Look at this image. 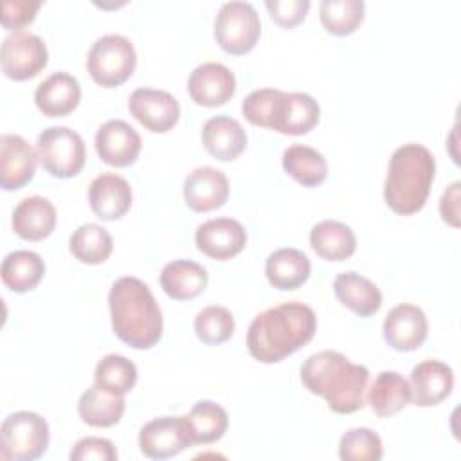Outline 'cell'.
<instances>
[{"label":"cell","mask_w":461,"mask_h":461,"mask_svg":"<svg viewBox=\"0 0 461 461\" xmlns=\"http://www.w3.org/2000/svg\"><path fill=\"white\" fill-rule=\"evenodd\" d=\"M317 330L315 312L299 301L281 303L258 313L247 330L249 353L276 364L308 344Z\"/></svg>","instance_id":"cell-1"},{"label":"cell","mask_w":461,"mask_h":461,"mask_svg":"<svg viewBox=\"0 0 461 461\" xmlns=\"http://www.w3.org/2000/svg\"><path fill=\"white\" fill-rule=\"evenodd\" d=\"M301 382L337 414H351L364 407L369 369L353 364L339 351L324 349L310 355L301 366Z\"/></svg>","instance_id":"cell-2"},{"label":"cell","mask_w":461,"mask_h":461,"mask_svg":"<svg viewBox=\"0 0 461 461\" xmlns=\"http://www.w3.org/2000/svg\"><path fill=\"white\" fill-rule=\"evenodd\" d=\"M112 330L133 349L153 348L164 330L160 306L149 286L133 276L119 277L108 292Z\"/></svg>","instance_id":"cell-3"},{"label":"cell","mask_w":461,"mask_h":461,"mask_svg":"<svg viewBox=\"0 0 461 461\" xmlns=\"http://www.w3.org/2000/svg\"><path fill=\"white\" fill-rule=\"evenodd\" d=\"M434 175L436 160L429 148L416 142L396 148L384 182L387 207L403 216L418 212L429 198Z\"/></svg>","instance_id":"cell-4"},{"label":"cell","mask_w":461,"mask_h":461,"mask_svg":"<svg viewBox=\"0 0 461 461\" xmlns=\"http://www.w3.org/2000/svg\"><path fill=\"white\" fill-rule=\"evenodd\" d=\"M49 425L32 411L9 414L0 427V457L7 461H34L49 448Z\"/></svg>","instance_id":"cell-5"},{"label":"cell","mask_w":461,"mask_h":461,"mask_svg":"<svg viewBox=\"0 0 461 461\" xmlns=\"http://www.w3.org/2000/svg\"><path fill=\"white\" fill-rule=\"evenodd\" d=\"M137 65L133 43L122 34H104L97 38L86 56L90 77L104 88H115L128 81Z\"/></svg>","instance_id":"cell-6"},{"label":"cell","mask_w":461,"mask_h":461,"mask_svg":"<svg viewBox=\"0 0 461 461\" xmlns=\"http://www.w3.org/2000/svg\"><path fill=\"white\" fill-rule=\"evenodd\" d=\"M36 153L43 169L54 178L76 176L86 160L81 135L67 126H49L36 140Z\"/></svg>","instance_id":"cell-7"},{"label":"cell","mask_w":461,"mask_h":461,"mask_svg":"<svg viewBox=\"0 0 461 461\" xmlns=\"http://www.w3.org/2000/svg\"><path fill=\"white\" fill-rule=\"evenodd\" d=\"M261 34V20L250 2H225L214 20L216 43L234 56L250 52Z\"/></svg>","instance_id":"cell-8"},{"label":"cell","mask_w":461,"mask_h":461,"mask_svg":"<svg viewBox=\"0 0 461 461\" xmlns=\"http://www.w3.org/2000/svg\"><path fill=\"white\" fill-rule=\"evenodd\" d=\"M194 445L187 416H160L139 432L140 452L149 459H167Z\"/></svg>","instance_id":"cell-9"},{"label":"cell","mask_w":461,"mask_h":461,"mask_svg":"<svg viewBox=\"0 0 461 461\" xmlns=\"http://www.w3.org/2000/svg\"><path fill=\"white\" fill-rule=\"evenodd\" d=\"M49 61L47 45L38 34L11 32L2 41V72L14 81H25L38 76Z\"/></svg>","instance_id":"cell-10"},{"label":"cell","mask_w":461,"mask_h":461,"mask_svg":"<svg viewBox=\"0 0 461 461\" xmlns=\"http://www.w3.org/2000/svg\"><path fill=\"white\" fill-rule=\"evenodd\" d=\"M130 113L149 131L166 133L180 117V104L173 94L157 88H137L128 99Z\"/></svg>","instance_id":"cell-11"},{"label":"cell","mask_w":461,"mask_h":461,"mask_svg":"<svg viewBox=\"0 0 461 461\" xmlns=\"http://www.w3.org/2000/svg\"><path fill=\"white\" fill-rule=\"evenodd\" d=\"M95 151L99 158L113 167L133 164L140 153L142 140L133 126L122 119H110L95 131Z\"/></svg>","instance_id":"cell-12"},{"label":"cell","mask_w":461,"mask_h":461,"mask_svg":"<svg viewBox=\"0 0 461 461\" xmlns=\"http://www.w3.org/2000/svg\"><path fill=\"white\" fill-rule=\"evenodd\" d=\"M382 333L385 342L396 351L418 349L429 333V321L425 312L411 303L396 304L384 319Z\"/></svg>","instance_id":"cell-13"},{"label":"cell","mask_w":461,"mask_h":461,"mask_svg":"<svg viewBox=\"0 0 461 461\" xmlns=\"http://www.w3.org/2000/svg\"><path fill=\"white\" fill-rule=\"evenodd\" d=\"M194 243L205 256L225 261L240 254L247 245V230L234 218H212L196 227Z\"/></svg>","instance_id":"cell-14"},{"label":"cell","mask_w":461,"mask_h":461,"mask_svg":"<svg viewBox=\"0 0 461 461\" xmlns=\"http://www.w3.org/2000/svg\"><path fill=\"white\" fill-rule=\"evenodd\" d=\"M38 153L16 133L0 137V185L4 191H16L29 184L34 176Z\"/></svg>","instance_id":"cell-15"},{"label":"cell","mask_w":461,"mask_h":461,"mask_svg":"<svg viewBox=\"0 0 461 461\" xmlns=\"http://www.w3.org/2000/svg\"><path fill=\"white\" fill-rule=\"evenodd\" d=\"M187 92L200 106H221L236 92V77L229 67L207 61L193 68L187 79Z\"/></svg>","instance_id":"cell-16"},{"label":"cell","mask_w":461,"mask_h":461,"mask_svg":"<svg viewBox=\"0 0 461 461\" xmlns=\"http://www.w3.org/2000/svg\"><path fill=\"white\" fill-rule=\"evenodd\" d=\"M321 108L312 95L281 90L274 106L270 130L283 135H304L317 126Z\"/></svg>","instance_id":"cell-17"},{"label":"cell","mask_w":461,"mask_h":461,"mask_svg":"<svg viewBox=\"0 0 461 461\" xmlns=\"http://www.w3.org/2000/svg\"><path fill=\"white\" fill-rule=\"evenodd\" d=\"M229 198V180L221 169L202 166L184 180V200L196 212L220 209Z\"/></svg>","instance_id":"cell-18"},{"label":"cell","mask_w":461,"mask_h":461,"mask_svg":"<svg viewBox=\"0 0 461 461\" xmlns=\"http://www.w3.org/2000/svg\"><path fill=\"white\" fill-rule=\"evenodd\" d=\"M411 402L418 407H432L441 403L454 387V373L441 360H423L411 371Z\"/></svg>","instance_id":"cell-19"},{"label":"cell","mask_w":461,"mask_h":461,"mask_svg":"<svg viewBox=\"0 0 461 461\" xmlns=\"http://www.w3.org/2000/svg\"><path fill=\"white\" fill-rule=\"evenodd\" d=\"M88 202L94 214L104 221L122 218L131 207V187L115 173L97 175L88 187Z\"/></svg>","instance_id":"cell-20"},{"label":"cell","mask_w":461,"mask_h":461,"mask_svg":"<svg viewBox=\"0 0 461 461\" xmlns=\"http://www.w3.org/2000/svg\"><path fill=\"white\" fill-rule=\"evenodd\" d=\"M81 99V86L68 72H54L34 90V103L47 117H65L74 112Z\"/></svg>","instance_id":"cell-21"},{"label":"cell","mask_w":461,"mask_h":461,"mask_svg":"<svg viewBox=\"0 0 461 461\" xmlns=\"http://www.w3.org/2000/svg\"><path fill=\"white\" fill-rule=\"evenodd\" d=\"M202 142L209 155L227 162L243 153L247 148V133L236 119L229 115H216L205 121L202 128Z\"/></svg>","instance_id":"cell-22"},{"label":"cell","mask_w":461,"mask_h":461,"mask_svg":"<svg viewBox=\"0 0 461 461\" xmlns=\"http://www.w3.org/2000/svg\"><path fill=\"white\" fill-rule=\"evenodd\" d=\"M13 230L27 241H40L56 227V209L45 196H27L13 211Z\"/></svg>","instance_id":"cell-23"},{"label":"cell","mask_w":461,"mask_h":461,"mask_svg":"<svg viewBox=\"0 0 461 461\" xmlns=\"http://www.w3.org/2000/svg\"><path fill=\"white\" fill-rule=\"evenodd\" d=\"M312 272L308 256L294 247L274 250L265 261V276L277 290H295L303 286Z\"/></svg>","instance_id":"cell-24"},{"label":"cell","mask_w":461,"mask_h":461,"mask_svg":"<svg viewBox=\"0 0 461 461\" xmlns=\"http://www.w3.org/2000/svg\"><path fill=\"white\" fill-rule=\"evenodd\" d=\"M333 292L348 310L360 317H371L382 306V292L378 286L357 272L337 274L333 279Z\"/></svg>","instance_id":"cell-25"},{"label":"cell","mask_w":461,"mask_h":461,"mask_svg":"<svg viewBox=\"0 0 461 461\" xmlns=\"http://www.w3.org/2000/svg\"><path fill=\"white\" fill-rule=\"evenodd\" d=\"M207 281V270L191 259L169 261L160 272V286L166 295L175 301H189L198 297L205 290Z\"/></svg>","instance_id":"cell-26"},{"label":"cell","mask_w":461,"mask_h":461,"mask_svg":"<svg viewBox=\"0 0 461 461\" xmlns=\"http://www.w3.org/2000/svg\"><path fill=\"white\" fill-rule=\"evenodd\" d=\"M310 245L326 261H344L357 250V236L342 221L322 220L312 227Z\"/></svg>","instance_id":"cell-27"},{"label":"cell","mask_w":461,"mask_h":461,"mask_svg":"<svg viewBox=\"0 0 461 461\" xmlns=\"http://www.w3.org/2000/svg\"><path fill=\"white\" fill-rule=\"evenodd\" d=\"M411 402V385L398 371H382L367 389V403L380 418H391Z\"/></svg>","instance_id":"cell-28"},{"label":"cell","mask_w":461,"mask_h":461,"mask_svg":"<svg viewBox=\"0 0 461 461\" xmlns=\"http://www.w3.org/2000/svg\"><path fill=\"white\" fill-rule=\"evenodd\" d=\"M126 409L124 396L113 394L97 384L90 385L77 402L79 418L90 427H112L121 421Z\"/></svg>","instance_id":"cell-29"},{"label":"cell","mask_w":461,"mask_h":461,"mask_svg":"<svg viewBox=\"0 0 461 461\" xmlns=\"http://www.w3.org/2000/svg\"><path fill=\"white\" fill-rule=\"evenodd\" d=\"M2 281L4 285L18 294L36 288L45 276V263L40 254L32 250L9 252L2 261Z\"/></svg>","instance_id":"cell-30"},{"label":"cell","mask_w":461,"mask_h":461,"mask_svg":"<svg viewBox=\"0 0 461 461\" xmlns=\"http://www.w3.org/2000/svg\"><path fill=\"white\" fill-rule=\"evenodd\" d=\"M283 169L304 187H315L328 176V164L322 153L304 144H292L283 151Z\"/></svg>","instance_id":"cell-31"},{"label":"cell","mask_w":461,"mask_h":461,"mask_svg":"<svg viewBox=\"0 0 461 461\" xmlns=\"http://www.w3.org/2000/svg\"><path fill=\"white\" fill-rule=\"evenodd\" d=\"M68 247L77 261L86 265H99L110 258L113 241L103 225L83 223L72 232Z\"/></svg>","instance_id":"cell-32"},{"label":"cell","mask_w":461,"mask_h":461,"mask_svg":"<svg viewBox=\"0 0 461 461\" xmlns=\"http://www.w3.org/2000/svg\"><path fill=\"white\" fill-rule=\"evenodd\" d=\"M187 418L193 429L194 445H209L218 441L229 425L227 411L212 400L196 402Z\"/></svg>","instance_id":"cell-33"},{"label":"cell","mask_w":461,"mask_h":461,"mask_svg":"<svg viewBox=\"0 0 461 461\" xmlns=\"http://www.w3.org/2000/svg\"><path fill=\"white\" fill-rule=\"evenodd\" d=\"M94 384L113 394L124 396L137 384V367L124 355H104L95 366Z\"/></svg>","instance_id":"cell-34"},{"label":"cell","mask_w":461,"mask_h":461,"mask_svg":"<svg viewBox=\"0 0 461 461\" xmlns=\"http://www.w3.org/2000/svg\"><path fill=\"white\" fill-rule=\"evenodd\" d=\"M366 4L362 0H322L319 16L324 29L335 36H348L364 20Z\"/></svg>","instance_id":"cell-35"},{"label":"cell","mask_w":461,"mask_h":461,"mask_svg":"<svg viewBox=\"0 0 461 461\" xmlns=\"http://www.w3.org/2000/svg\"><path fill=\"white\" fill-rule=\"evenodd\" d=\"M194 333L203 344L209 346L229 340L234 333V317L230 310L218 304L205 306L194 317Z\"/></svg>","instance_id":"cell-36"},{"label":"cell","mask_w":461,"mask_h":461,"mask_svg":"<svg viewBox=\"0 0 461 461\" xmlns=\"http://www.w3.org/2000/svg\"><path fill=\"white\" fill-rule=\"evenodd\" d=\"M382 456V439L367 427L349 429L339 441V457L344 461H378Z\"/></svg>","instance_id":"cell-37"},{"label":"cell","mask_w":461,"mask_h":461,"mask_svg":"<svg viewBox=\"0 0 461 461\" xmlns=\"http://www.w3.org/2000/svg\"><path fill=\"white\" fill-rule=\"evenodd\" d=\"M279 94H281V90H277V88H258V90L250 92L241 103V112L245 115V119L254 126L270 128L274 106H276Z\"/></svg>","instance_id":"cell-38"},{"label":"cell","mask_w":461,"mask_h":461,"mask_svg":"<svg viewBox=\"0 0 461 461\" xmlns=\"http://www.w3.org/2000/svg\"><path fill=\"white\" fill-rule=\"evenodd\" d=\"M68 457L72 461H115L117 450L115 445L106 438L86 436L74 443Z\"/></svg>","instance_id":"cell-39"},{"label":"cell","mask_w":461,"mask_h":461,"mask_svg":"<svg viewBox=\"0 0 461 461\" xmlns=\"http://www.w3.org/2000/svg\"><path fill=\"white\" fill-rule=\"evenodd\" d=\"M41 7L40 0H4L2 2V25L7 31L20 32L22 27L29 25L38 9Z\"/></svg>","instance_id":"cell-40"},{"label":"cell","mask_w":461,"mask_h":461,"mask_svg":"<svg viewBox=\"0 0 461 461\" xmlns=\"http://www.w3.org/2000/svg\"><path fill=\"white\" fill-rule=\"evenodd\" d=\"M265 7L277 25L290 29L306 18L310 0H267Z\"/></svg>","instance_id":"cell-41"},{"label":"cell","mask_w":461,"mask_h":461,"mask_svg":"<svg viewBox=\"0 0 461 461\" xmlns=\"http://www.w3.org/2000/svg\"><path fill=\"white\" fill-rule=\"evenodd\" d=\"M459 189H461V182H452L443 191L439 200V214L443 221L452 225L454 229L459 227Z\"/></svg>","instance_id":"cell-42"}]
</instances>
